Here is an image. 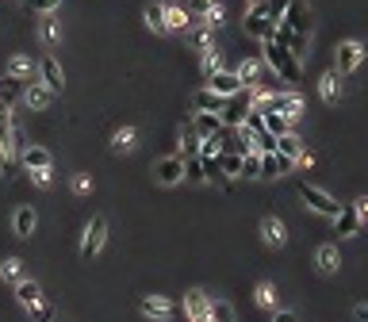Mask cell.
I'll return each instance as SVG.
<instances>
[{
  "mask_svg": "<svg viewBox=\"0 0 368 322\" xmlns=\"http://www.w3.org/2000/svg\"><path fill=\"white\" fill-rule=\"evenodd\" d=\"M39 39H43L46 46L58 43V20H54V12H46V16H43V23H39Z\"/></svg>",
  "mask_w": 368,
  "mask_h": 322,
  "instance_id": "4dcf8cb0",
  "label": "cell"
},
{
  "mask_svg": "<svg viewBox=\"0 0 368 322\" xmlns=\"http://www.w3.org/2000/svg\"><path fill=\"white\" fill-rule=\"evenodd\" d=\"M184 177H188V181H207V177H203V157L200 154L184 157Z\"/></svg>",
  "mask_w": 368,
  "mask_h": 322,
  "instance_id": "74e56055",
  "label": "cell"
},
{
  "mask_svg": "<svg viewBox=\"0 0 368 322\" xmlns=\"http://www.w3.org/2000/svg\"><path fill=\"white\" fill-rule=\"evenodd\" d=\"M219 165H223L226 177H242L245 173V154H226V157H219Z\"/></svg>",
  "mask_w": 368,
  "mask_h": 322,
  "instance_id": "836d02e7",
  "label": "cell"
},
{
  "mask_svg": "<svg viewBox=\"0 0 368 322\" xmlns=\"http://www.w3.org/2000/svg\"><path fill=\"white\" fill-rule=\"evenodd\" d=\"M154 177H157V184H181V181H184V157H181V154L162 157V161L154 165Z\"/></svg>",
  "mask_w": 368,
  "mask_h": 322,
  "instance_id": "ba28073f",
  "label": "cell"
},
{
  "mask_svg": "<svg viewBox=\"0 0 368 322\" xmlns=\"http://www.w3.org/2000/svg\"><path fill=\"white\" fill-rule=\"evenodd\" d=\"M338 77H342V73H338V65H334V70H326L323 77H318V96H323L326 104H334L338 92H342V81H338Z\"/></svg>",
  "mask_w": 368,
  "mask_h": 322,
  "instance_id": "44dd1931",
  "label": "cell"
},
{
  "mask_svg": "<svg viewBox=\"0 0 368 322\" xmlns=\"http://www.w3.org/2000/svg\"><path fill=\"white\" fill-rule=\"evenodd\" d=\"M27 8L39 12V16H46V12H54V8H62V0H27Z\"/></svg>",
  "mask_w": 368,
  "mask_h": 322,
  "instance_id": "ee69618b",
  "label": "cell"
},
{
  "mask_svg": "<svg viewBox=\"0 0 368 322\" xmlns=\"http://www.w3.org/2000/svg\"><path fill=\"white\" fill-rule=\"evenodd\" d=\"M315 265H318V272H323V277H334V272L342 269V253H338V245H318Z\"/></svg>",
  "mask_w": 368,
  "mask_h": 322,
  "instance_id": "2e32d148",
  "label": "cell"
},
{
  "mask_svg": "<svg viewBox=\"0 0 368 322\" xmlns=\"http://www.w3.org/2000/svg\"><path fill=\"white\" fill-rule=\"evenodd\" d=\"M54 96H58V92H54L46 81H31V84H27V92H23V104H27V108H35V111H46Z\"/></svg>",
  "mask_w": 368,
  "mask_h": 322,
  "instance_id": "30bf717a",
  "label": "cell"
},
{
  "mask_svg": "<svg viewBox=\"0 0 368 322\" xmlns=\"http://www.w3.org/2000/svg\"><path fill=\"white\" fill-rule=\"evenodd\" d=\"M20 165L31 173V169H50V150H43V146H27L23 154H20Z\"/></svg>",
  "mask_w": 368,
  "mask_h": 322,
  "instance_id": "7402d4cb",
  "label": "cell"
},
{
  "mask_svg": "<svg viewBox=\"0 0 368 322\" xmlns=\"http://www.w3.org/2000/svg\"><path fill=\"white\" fill-rule=\"evenodd\" d=\"M299 200H303L311 211L326 215V219H338V211H342V204H338L330 192H323V188H315V184H299Z\"/></svg>",
  "mask_w": 368,
  "mask_h": 322,
  "instance_id": "3957f363",
  "label": "cell"
},
{
  "mask_svg": "<svg viewBox=\"0 0 368 322\" xmlns=\"http://www.w3.org/2000/svg\"><path fill=\"white\" fill-rule=\"evenodd\" d=\"M138 311H143L146 318H157V322H169V318H177V303L173 299H165V296H146L143 303H138Z\"/></svg>",
  "mask_w": 368,
  "mask_h": 322,
  "instance_id": "52a82bcc",
  "label": "cell"
},
{
  "mask_svg": "<svg viewBox=\"0 0 368 322\" xmlns=\"http://www.w3.org/2000/svg\"><path fill=\"white\" fill-rule=\"evenodd\" d=\"M238 77H242V84H261V62L245 58V62L238 65Z\"/></svg>",
  "mask_w": 368,
  "mask_h": 322,
  "instance_id": "d6a6232c",
  "label": "cell"
},
{
  "mask_svg": "<svg viewBox=\"0 0 368 322\" xmlns=\"http://www.w3.org/2000/svg\"><path fill=\"white\" fill-rule=\"evenodd\" d=\"M39 77L50 84L54 92H62L65 89V77H62V65H58V58H54V54H46V58L39 62Z\"/></svg>",
  "mask_w": 368,
  "mask_h": 322,
  "instance_id": "e0dca14e",
  "label": "cell"
},
{
  "mask_svg": "<svg viewBox=\"0 0 368 322\" xmlns=\"http://www.w3.org/2000/svg\"><path fill=\"white\" fill-rule=\"evenodd\" d=\"M245 16H269V0H250Z\"/></svg>",
  "mask_w": 368,
  "mask_h": 322,
  "instance_id": "c3c4849f",
  "label": "cell"
},
{
  "mask_svg": "<svg viewBox=\"0 0 368 322\" xmlns=\"http://www.w3.org/2000/svg\"><path fill=\"white\" fill-rule=\"evenodd\" d=\"M192 23V12L181 4H165V31H184Z\"/></svg>",
  "mask_w": 368,
  "mask_h": 322,
  "instance_id": "cb8c5ba5",
  "label": "cell"
},
{
  "mask_svg": "<svg viewBox=\"0 0 368 322\" xmlns=\"http://www.w3.org/2000/svg\"><path fill=\"white\" fill-rule=\"evenodd\" d=\"M277 150H280V154H288L291 161H299V157H303V142H299L296 135H291V131L277 138Z\"/></svg>",
  "mask_w": 368,
  "mask_h": 322,
  "instance_id": "83f0119b",
  "label": "cell"
},
{
  "mask_svg": "<svg viewBox=\"0 0 368 322\" xmlns=\"http://www.w3.org/2000/svg\"><path fill=\"white\" fill-rule=\"evenodd\" d=\"M277 284H257V307H265V311H277Z\"/></svg>",
  "mask_w": 368,
  "mask_h": 322,
  "instance_id": "f546056e",
  "label": "cell"
},
{
  "mask_svg": "<svg viewBox=\"0 0 368 322\" xmlns=\"http://www.w3.org/2000/svg\"><path fill=\"white\" fill-rule=\"evenodd\" d=\"M146 27L150 31H165V4H146Z\"/></svg>",
  "mask_w": 368,
  "mask_h": 322,
  "instance_id": "f1b7e54d",
  "label": "cell"
},
{
  "mask_svg": "<svg viewBox=\"0 0 368 322\" xmlns=\"http://www.w3.org/2000/svg\"><path fill=\"white\" fill-rule=\"evenodd\" d=\"M353 315H357V318L364 322V318H368V303H357V311H353Z\"/></svg>",
  "mask_w": 368,
  "mask_h": 322,
  "instance_id": "db71d44e",
  "label": "cell"
},
{
  "mask_svg": "<svg viewBox=\"0 0 368 322\" xmlns=\"http://www.w3.org/2000/svg\"><path fill=\"white\" fill-rule=\"evenodd\" d=\"M200 157H223V138H219V135L203 138V142H200Z\"/></svg>",
  "mask_w": 368,
  "mask_h": 322,
  "instance_id": "ab89813d",
  "label": "cell"
},
{
  "mask_svg": "<svg viewBox=\"0 0 368 322\" xmlns=\"http://www.w3.org/2000/svg\"><path fill=\"white\" fill-rule=\"evenodd\" d=\"M223 104H226V96H219V92H211V89H203V92H196V96H192L196 111H223Z\"/></svg>",
  "mask_w": 368,
  "mask_h": 322,
  "instance_id": "484cf974",
  "label": "cell"
},
{
  "mask_svg": "<svg viewBox=\"0 0 368 322\" xmlns=\"http://www.w3.org/2000/svg\"><path fill=\"white\" fill-rule=\"evenodd\" d=\"M334 223H338V234H342V238H349V234L361 231V215H357V207H342Z\"/></svg>",
  "mask_w": 368,
  "mask_h": 322,
  "instance_id": "d4e9b609",
  "label": "cell"
},
{
  "mask_svg": "<svg viewBox=\"0 0 368 322\" xmlns=\"http://www.w3.org/2000/svg\"><path fill=\"white\" fill-rule=\"evenodd\" d=\"M31 181L39 184V188H50V181H54V173H50V169H31Z\"/></svg>",
  "mask_w": 368,
  "mask_h": 322,
  "instance_id": "7dc6e473",
  "label": "cell"
},
{
  "mask_svg": "<svg viewBox=\"0 0 368 322\" xmlns=\"http://www.w3.org/2000/svg\"><path fill=\"white\" fill-rule=\"evenodd\" d=\"M353 207H357V215H361V219H368V200H357Z\"/></svg>",
  "mask_w": 368,
  "mask_h": 322,
  "instance_id": "f5cc1de1",
  "label": "cell"
},
{
  "mask_svg": "<svg viewBox=\"0 0 368 322\" xmlns=\"http://www.w3.org/2000/svg\"><path fill=\"white\" fill-rule=\"evenodd\" d=\"M16 299H20L27 311H35V307H43V288L35 280H20L16 284Z\"/></svg>",
  "mask_w": 368,
  "mask_h": 322,
  "instance_id": "d6986e66",
  "label": "cell"
},
{
  "mask_svg": "<svg viewBox=\"0 0 368 322\" xmlns=\"http://www.w3.org/2000/svg\"><path fill=\"white\" fill-rule=\"evenodd\" d=\"M192 46H196V50H211V46H215V27H207V31H196V35H192Z\"/></svg>",
  "mask_w": 368,
  "mask_h": 322,
  "instance_id": "7bdbcfd3",
  "label": "cell"
},
{
  "mask_svg": "<svg viewBox=\"0 0 368 322\" xmlns=\"http://www.w3.org/2000/svg\"><path fill=\"white\" fill-rule=\"evenodd\" d=\"M211 322H234V307L226 299H215L211 303Z\"/></svg>",
  "mask_w": 368,
  "mask_h": 322,
  "instance_id": "f35d334b",
  "label": "cell"
},
{
  "mask_svg": "<svg viewBox=\"0 0 368 322\" xmlns=\"http://www.w3.org/2000/svg\"><path fill=\"white\" fill-rule=\"evenodd\" d=\"M253 138H257V150H261V154H269V150H277V135H272L269 127L253 131Z\"/></svg>",
  "mask_w": 368,
  "mask_h": 322,
  "instance_id": "b9f144b4",
  "label": "cell"
},
{
  "mask_svg": "<svg viewBox=\"0 0 368 322\" xmlns=\"http://www.w3.org/2000/svg\"><path fill=\"white\" fill-rule=\"evenodd\" d=\"M203 23H207V27H219V23H223V8H215V12H211V16H207V20H203Z\"/></svg>",
  "mask_w": 368,
  "mask_h": 322,
  "instance_id": "f907efd6",
  "label": "cell"
},
{
  "mask_svg": "<svg viewBox=\"0 0 368 322\" xmlns=\"http://www.w3.org/2000/svg\"><path fill=\"white\" fill-rule=\"evenodd\" d=\"M35 226H39V215H35L31 207H20V211L12 215V231L20 234V238H31V234H35Z\"/></svg>",
  "mask_w": 368,
  "mask_h": 322,
  "instance_id": "ffe728a7",
  "label": "cell"
},
{
  "mask_svg": "<svg viewBox=\"0 0 368 322\" xmlns=\"http://www.w3.org/2000/svg\"><path fill=\"white\" fill-rule=\"evenodd\" d=\"M250 111H253V84H245V89L238 92V96H230V100L223 104V111H219V116H223L226 127H242V123L250 119Z\"/></svg>",
  "mask_w": 368,
  "mask_h": 322,
  "instance_id": "7a4b0ae2",
  "label": "cell"
},
{
  "mask_svg": "<svg viewBox=\"0 0 368 322\" xmlns=\"http://www.w3.org/2000/svg\"><path fill=\"white\" fill-rule=\"evenodd\" d=\"M272 39H277L280 46H288L291 54H299V58H303V46H307V35H299V31H291V27H284V23H277V35H272Z\"/></svg>",
  "mask_w": 368,
  "mask_h": 322,
  "instance_id": "ac0fdd59",
  "label": "cell"
},
{
  "mask_svg": "<svg viewBox=\"0 0 368 322\" xmlns=\"http://www.w3.org/2000/svg\"><path fill=\"white\" fill-rule=\"evenodd\" d=\"M0 277L12 280V284H20V280H23V261H20V257H8L4 265H0Z\"/></svg>",
  "mask_w": 368,
  "mask_h": 322,
  "instance_id": "d590c367",
  "label": "cell"
},
{
  "mask_svg": "<svg viewBox=\"0 0 368 322\" xmlns=\"http://www.w3.org/2000/svg\"><path fill=\"white\" fill-rule=\"evenodd\" d=\"M245 35L272 39V35H277V20H269V16H245Z\"/></svg>",
  "mask_w": 368,
  "mask_h": 322,
  "instance_id": "603a6c76",
  "label": "cell"
},
{
  "mask_svg": "<svg viewBox=\"0 0 368 322\" xmlns=\"http://www.w3.org/2000/svg\"><path fill=\"white\" fill-rule=\"evenodd\" d=\"M364 46L361 43H353V39H345V43H338V54H334V65H338V73H342V77H349V73L357 70V65L364 62Z\"/></svg>",
  "mask_w": 368,
  "mask_h": 322,
  "instance_id": "5b68a950",
  "label": "cell"
},
{
  "mask_svg": "<svg viewBox=\"0 0 368 322\" xmlns=\"http://www.w3.org/2000/svg\"><path fill=\"white\" fill-rule=\"evenodd\" d=\"M223 70V58H219V50H203V77H211V73H219Z\"/></svg>",
  "mask_w": 368,
  "mask_h": 322,
  "instance_id": "60d3db41",
  "label": "cell"
},
{
  "mask_svg": "<svg viewBox=\"0 0 368 322\" xmlns=\"http://www.w3.org/2000/svg\"><path fill=\"white\" fill-rule=\"evenodd\" d=\"M288 4H291V0H269V20H284V12H288Z\"/></svg>",
  "mask_w": 368,
  "mask_h": 322,
  "instance_id": "f6af8a7d",
  "label": "cell"
},
{
  "mask_svg": "<svg viewBox=\"0 0 368 322\" xmlns=\"http://www.w3.org/2000/svg\"><path fill=\"white\" fill-rule=\"evenodd\" d=\"M31 315H35V322H54V311L46 307V303H43V307H35Z\"/></svg>",
  "mask_w": 368,
  "mask_h": 322,
  "instance_id": "681fc988",
  "label": "cell"
},
{
  "mask_svg": "<svg viewBox=\"0 0 368 322\" xmlns=\"http://www.w3.org/2000/svg\"><path fill=\"white\" fill-rule=\"evenodd\" d=\"M188 12H192V20H207V16H211L215 12V8H219V4H215V0H188Z\"/></svg>",
  "mask_w": 368,
  "mask_h": 322,
  "instance_id": "8d00e7d4",
  "label": "cell"
},
{
  "mask_svg": "<svg viewBox=\"0 0 368 322\" xmlns=\"http://www.w3.org/2000/svg\"><path fill=\"white\" fill-rule=\"evenodd\" d=\"M207 89L230 100V96H238L245 84H242V77H238V70H234V73H230V70H219V73H211V77H207Z\"/></svg>",
  "mask_w": 368,
  "mask_h": 322,
  "instance_id": "8992f818",
  "label": "cell"
},
{
  "mask_svg": "<svg viewBox=\"0 0 368 322\" xmlns=\"http://www.w3.org/2000/svg\"><path fill=\"white\" fill-rule=\"evenodd\" d=\"M135 138H138L135 127H119L116 135H111V150H116V154H130V150H135Z\"/></svg>",
  "mask_w": 368,
  "mask_h": 322,
  "instance_id": "4316f807",
  "label": "cell"
},
{
  "mask_svg": "<svg viewBox=\"0 0 368 322\" xmlns=\"http://www.w3.org/2000/svg\"><path fill=\"white\" fill-rule=\"evenodd\" d=\"M261 157V177H284V173H291V161L288 154H280V150H269V154H257Z\"/></svg>",
  "mask_w": 368,
  "mask_h": 322,
  "instance_id": "8fae6325",
  "label": "cell"
},
{
  "mask_svg": "<svg viewBox=\"0 0 368 322\" xmlns=\"http://www.w3.org/2000/svg\"><path fill=\"white\" fill-rule=\"evenodd\" d=\"M192 127L200 131L203 138H211V135H223V127H226V123H223L219 111H196V116H192Z\"/></svg>",
  "mask_w": 368,
  "mask_h": 322,
  "instance_id": "9a60e30c",
  "label": "cell"
},
{
  "mask_svg": "<svg viewBox=\"0 0 368 322\" xmlns=\"http://www.w3.org/2000/svg\"><path fill=\"white\" fill-rule=\"evenodd\" d=\"M272 322H296V315H291V311H277V318Z\"/></svg>",
  "mask_w": 368,
  "mask_h": 322,
  "instance_id": "816d5d0a",
  "label": "cell"
},
{
  "mask_svg": "<svg viewBox=\"0 0 368 322\" xmlns=\"http://www.w3.org/2000/svg\"><path fill=\"white\" fill-rule=\"evenodd\" d=\"M108 242V219L104 215H92V223L84 226V238H81V261H92Z\"/></svg>",
  "mask_w": 368,
  "mask_h": 322,
  "instance_id": "277c9868",
  "label": "cell"
},
{
  "mask_svg": "<svg viewBox=\"0 0 368 322\" xmlns=\"http://www.w3.org/2000/svg\"><path fill=\"white\" fill-rule=\"evenodd\" d=\"M8 73H12V77H31V73H35V62L31 58H23V54H16V58L12 62H8Z\"/></svg>",
  "mask_w": 368,
  "mask_h": 322,
  "instance_id": "e575fe53",
  "label": "cell"
},
{
  "mask_svg": "<svg viewBox=\"0 0 368 322\" xmlns=\"http://www.w3.org/2000/svg\"><path fill=\"white\" fill-rule=\"evenodd\" d=\"M73 192H77V196L92 192V177L89 173H77V177H73Z\"/></svg>",
  "mask_w": 368,
  "mask_h": 322,
  "instance_id": "bcb514c9",
  "label": "cell"
},
{
  "mask_svg": "<svg viewBox=\"0 0 368 322\" xmlns=\"http://www.w3.org/2000/svg\"><path fill=\"white\" fill-rule=\"evenodd\" d=\"M280 23L291 27V31H299V35H311V16H307V4H303V0H291Z\"/></svg>",
  "mask_w": 368,
  "mask_h": 322,
  "instance_id": "7c38bea8",
  "label": "cell"
},
{
  "mask_svg": "<svg viewBox=\"0 0 368 322\" xmlns=\"http://www.w3.org/2000/svg\"><path fill=\"white\" fill-rule=\"evenodd\" d=\"M261 50H265V62L277 77H284L288 84H296L303 77V65H299V54H291L288 46H280L277 39H261Z\"/></svg>",
  "mask_w": 368,
  "mask_h": 322,
  "instance_id": "6da1fadb",
  "label": "cell"
},
{
  "mask_svg": "<svg viewBox=\"0 0 368 322\" xmlns=\"http://www.w3.org/2000/svg\"><path fill=\"white\" fill-rule=\"evenodd\" d=\"M23 92H27V81L4 73V77H0V108H12L16 100H23Z\"/></svg>",
  "mask_w": 368,
  "mask_h": 322,
  "instance_id": "4fadbf2b",
  "label": "cell"
},
{
  "mask_svg": "<svg viewBox=\"0 0 368 322\" xmlns=\"http://www.w3.org/2000/svg\"><path fill=\"white\" fill-rule=\"evenodd\" d=\"M265 127L280 138V135H288V131H291V119H288V116H280V111H265Z\"/></svg>",
  "mask_w": 368,
  "mask_h": 322,
  "instance_id": "1f68e13d",
  "label": "cell"
},
{
  "mask_svg": "<svg viewBox=\"0 0 368 322\" xmlns=\"http://www.w3.org/2000/svg\"><path fill=\"white\" fill-rule=\"evenodd\" d=\"M261 238H265V245H272V250H280V245L288 242V226H284V219L269 215V219L261 223Z\"/></svg>",
  "mask_w": 368,
  "mask_h": 322,
  "instance_id": "5bb4252c",
  "label": "cell"
},
{
  "mask_svg": "<svg viewBox=\"0 0 368 322\" xmlns=\"http://www.w3.org/2000/svg\"><path fill=\"white\" fill-rule=\"evenodd\" d=\"M184 318L188 322H211V299L203 292H188L184 296Z\"/></svg>",
  "mask_w": 368,
  "mask_h": 322,
  "instance_id": "9c48e42d",
  "label": "cell"
}]
</instances>
